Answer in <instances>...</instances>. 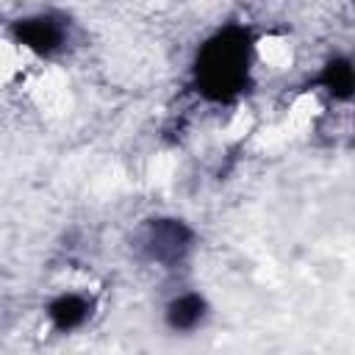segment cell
Wrapping results in <instances>:
<instances>
[{"instance_id":"1","label":"cell","mask_w":355,"mask_h":355,"mask_svg":"<svg viewBox=\"0 0 355 355\" xmlns=\"http://www.w3.org/2000/svg\"><path fill=\"white\" fill-rule=\"evenodd\" d=\"M252 31L244 25H225L211 33L194 58V89L208 103H233L250 86Z\"/></svg>"},{"instance_id":"2","label":"cell","mask_w":355,"mask_h":355,"mask_svg":"<svg viewBox=\"0 0 355 355\" xmlns=\"http://www.w3.org/2000/svg\"><path fill=\"white\" fill-rule=\"evenodd\" d=\"M191 241H194V233L180 219H150L147 222L144 252L155 263L175 266L178 261L186 258V252L191 250Z\"/></svg>"},{"instance_id":"5","label":"cell","mask_w":355,"mask_h":355,"mask_svg":"<svg viewBox=\"0 0 355 355\" xmlns=\"http://www.w3.org/2000/svg\"><path fill=\"white\" fill-rule=\"evenodd\" d=\"M47 316L55 330H75L92 316V300L80 294H61L47 305Z\"/></svg>"},{"instance_id":"3","label":"cell","mask_w":355,"mask_h":355,"mask_svg":"<svg viewBox=\"0 0 355 355\" xmlns=\"http://www.w3.org/2000/svg\"><path fill=\"white\" fill-rule=\"evenodd\" d=\"M11 36L36 55H53L67 42V22L55 14H36L17 19L11 25Z\"/></svg>"},{"instance_id":"6","label":"cell","mask_w":355,"mask_h":355,"mask_svg":"<svg viewBox=\"0 0 355 355\" xmlns=\"http://www.w3.org/2000/svg\"><path fill=\"white\" fill-rule=\"evenodd\" d=\"M316 86H322L336 100H349L352 97V89H355L352 61L349 58H330L322 67V72L316 75Z\"/></svg>"},{"instance_id":"4","label":"cell","mask_w":355,"mask_h":355,"mask_svg":"<svg viewBox=\"0 0 355 355\" xmlns=\"http://www.w3.org/2000/svg\"><path fill=\"white\" fill-rule=\"evenodd\" d=\"M208 316V302L197 294V291H186L180 297H175L166 305V324L175 333H189L197 330Z\"/></svg>"}]
</instances>
